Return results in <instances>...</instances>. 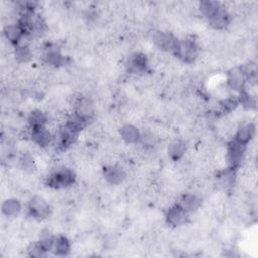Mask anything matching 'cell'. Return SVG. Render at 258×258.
Instances as JSON below:
<instances>
[{"label": "cell", "mask_w": 258, "mask_h": 258, "mask_svg": "<svg viewBox=\"0 0 258 258\" xmlns=\"http://www.w3.org/2000/svg\"><path fill=\"white\" fill-rule=\"evenodd\" d=\"M18 24L22 28L26 37L39 36L44 33L46 29V24L44 20L35 12L21 16Z\"/></svg>", "instance_id": "1"}, {"label": "cell", "mask_w": 258, "mask_h": 258, "mask_svg": "<svg viewBox=\"0 0 258 258\" xmlns=\"http://www.w3.org/2000/svg\"><path fill=\"white\" fill-rule=\"evenodd\" d=\"M174 54L185 63H193L199 57L200 48L195 41L186 39L179 41L178 48Z\"/></svg>", "instance_id": "2"}, {"label": "cell", "mask_w": 258, "mask_h": 258, "mask_svg": "<svg viewBox=\"0 0 258 258\" xmlns=\"http://www.w3.org/2000/svg\"><path fill=\"white\" fill-rule=\"evenodd\" d=\"M76 181L75 173L70 169H61L54 172L47 181V185L54 189H62L72 186Z\"/></svg>", "instance_id": "3"}, {"label": "cell", "mask_w": 258, "mask_h": 258, "mask_svg": "<svg viewBox=\"0 0 258 258\" xmlns=\"http://www.w3.org/2000/svg\"><path fill=\"white\" fill-rule=\"evenodd\" d=\"M28 210L30 215L38 220L47 218L51 213V207L49 203L40 196H35L30 200Z\"/></svg>", "instance_id": "4"}, {"label": "cell", "mask_w": 258, "mask_h": 258, "mask_svg": "<svg viewBox=\"0 0 258 258\" xmlns=\"http://www.w3.org/2000/svg\"><path fill=\"white\" fill-rule=\"evenodd\" d=\"M153 40L159 49L166 52L175 53L179 45V40L173 34L168 32H156Z\"/></svg>", "instance_id": "5"}, {"label": "cell", "mask_w": 258, "mask_h": 258, "mask_svg": "<svg viewBox=\"0 0 258 258\" xmlns=\"http://www.w3.org/2000/svg\"><path fill=\"white\" fill-rule=\"evenodd\" d=\"M246 150V146L238 143L237 141L233 140L228 145V162L231 169L237 168L242 160Z\"/></svg>", "instance_id": "6"}, {"label": "cell", "mask_w": 258, "mask_h": 258, "mask_svg": "<svg viewBox=\"0 0 258 258\" xmlns=\"http://www.w3.org/2000/svg\"><path fill=\"white\" fill-rule=\"evenodd\" d=\"M127 70L133 74H143L148 71L149 62L146 55L142 53H136L128 58Z\"/></svg>", "instance_id": "7"}, {"label": "cell", "mask_w": 258, "mask_h": 258, "mask_svg": "<svg viewBox=\"0 0 258 258\" xmlns=\"http://www.w3.org/2000/svg\"><path fill=\"white\" fill-rule=\"evenodd\" d=\"M74 106H75V114H77L79 117L83 118L87 122L93 119L95 115V108L93 103L89 99L81 97L75 102Z\"/></svg>", "instance_id": "8"}, {"label": "cell", "mask_w": 258, "mask_h": 258, "mask_svg": "<svg viewBox=\"0 0 258 258\" xmlns=\"http://www.w3.org/2000/svg\"><path fill=\"white\" fill-rule=\"evenodd\" d=\"M31 140L40 147H47L52 143L53 137L46 126L41 127H31L30 133Z\"/></svg>", "instance_id": "9"}, {"label": "cell", "mask_w": 258, "mask_h": 258, "mask_svg": "<svg viewBox=\"0 0 258 258\" xmlns=\"http://www.w3.org/2000/svg\"><path fill=\"white\" fill-rule=\"evenodd\" d=\"M227 83L232 90L238 92L243 91L245 89L246 83V77L243 73V70L241 68H235L229 71L227 76Z\"/></svg>", "instance_id": "10"}, {"label": "cell", "mask_w": 258, "mask_h": 258, "mask_svg": "<svg viewBox=\"0 0 258 258\" xmlns=\"http://www.w3.org/2000/svg\"><path fill=\"white\" fill-rule=\"evenodd\" d=\"M166 218H167V222L170 225L174 227H178L186 223L188 218V213L179 204H176L168 210Z\"/></svg>", "instance_id": "11"}, {"label": "cell", "mask_w": 258, "mask_h": 258, "mask_svg": "<svg viewBox=\"0 0 258 258\" xmlns=\"http://www.w3.org/2000/svg\"><path fill=\"white\" fill-rule=\"evenodd\" d=\"M230 22L231 17L224 8H221L213 17L209 19V24L214 30H223L230 24Z\"/></svg>", "instance_id": "12"}, {"label": "cell", "mask_w": 258, "mask_h": 258, "mask_svg": "<svg viewBox=\"0 0 258 258\" xmlns=\"http://www.w3.org/2000/svg\"><path fill=\"white\" fill-rule=\"evenodd\" d=\"M120 135L122 140L126 143V144H138L141 141V133L139 129L132 125V124H125L124 126H122L121 131H120Z\"/></svg>", "instance_id": "13"}, {"label": "cell", "mask_w": 258, "mask_h": 258, "mask_svg": "<svg viewBox=\"0 0 258 258\" xmlns=\"http://www.w3.org/2000/svg\"><path fill=\"white\" fill-rule=\"evenodd\" d=\"M254 132H255V127L252 123L242 124L237 129V133L235 135L234 140L237 141L238 143L246 146L251 141V139L253 138Z\"/></svg>", "instance_id": "14"}, {"label": "cell", "mask_w": 258, "mask_h": 258, "mask_svg": "<svg viewBox=\"0 0 258 258\" xmlns=\"http://www.w3.org/2000/svg\"><path fill=\"white\" fill-rule=\"evenodd\" d=\"M79 134L74 133L73 131H71L70 128H68L66 125L62 126L59 131V146L62 149H67L70 146H72L78 138Z\"/></svg>", "instance_id": "15"}, {"label": "cell", "mask_w": 258, "mask_h": 258, "mask_svg": "<svg viewBox=\"0 0 258 258\" xmlns=\"http://www.w3.org/2000/svg\"><path fill=\"white\" fill-rule=\"evenodd\" d=\"M5 36L6 38L15 46H20L22 40L26 37L22 28L19 24L17 25H9L5 29Z\"/></svg>", "instance_id": "16"}, {"label": "cell", "mask_w": 258, "mask_h": 258, "mask_svg": "<svg viewBox=\"0 0 258 258\" xmlns=\"http://www.w3.org/2000/svg\"><path fill=\"white\" fill-rule=\"evenodd\" d=\"M104 177L106 181L111 185H119L123 182L125 178V173L120 167L111 166L105 169Z\"/></svg>", "instance_id": "17"}, {"label": "cell", "mask_w": 258, "mask_h": 258, "mask_svg": "<svg viewBox=\"0 0 258 258\" xmlns=\"http://www.w3.org/2000/svg\"><path fill=\"white\" fill-rule=\"evenodd\" d=\"M179 205L187 213H190V212H194L199 209V207L201 206V200L196 195L186 194L181 198Z\"/></svg>", "instance_id": "18"}, {"label": "cell", "mask_w": 258, "mask_h": 258, "mask_svg": "<svg viewBox=\"0 0 258 258\" xmlns=\"http://www.w3.org/2000/svg\"><path fill=\"white\" fill-rule=\"evenodd\" d=\"M71 250V243L65 236H58L55 237L54 245L52 251L55 252V254L60 256L67 255Z\"/></svg>", "instance_id": "19"}, {"label": "cell", "mask_w": 258, "mask_h": 258, "mask_svg": "<svg viewBox=\"0 0 258 258\" xmlns=\"http://www.w3.org/2000/svg\"><path fill=\"white\" fill-rule=\"evenodd\" d=\"M186 150V144L180 140H176L169 147V156L173 161L177 162L184 157Z\"/></svg>", "instance_id": "20"}, {"label": "cell", "mask_w": 258, "mask_h": 258, "mask_svg": "<svg viewBox=\"0 0 258 258\" xmlns=\"http://www.w3.org/2000/svg\"><path fill=\"white\" fill-rule=\"evenodd\" d=\"M2 210L6 216L12 217V216L18 215L21 212L22 205L20 201L17 199H9L4 202L2 206Z\"/></svg>", "instance_id": "21"}, {"label": "cell", "mask_w": 258, "mask_h": 258, "mask_svg": "<svg viewBox=\"0 0 258 258\" xmlns=\"http://www.w3.org/2000/svg\"><path fill=\"white\" fill-rule=\"evenodd\" d=\"M87 121H85L83 118L79 117L77 114H73V115H70L66 121V126L68 128H70L71 131H73L74 133L76 134H79L80 132H82L83 129L86 127L87 125Z\"/></svg>", "instance_id": "22"}, {"label": "cell", "mask_w": 258, "mask_h": 258, "mask_svg": "<svg viewBox=\"0 0 258 258\" xmlns=\"http://www.w3.org/2000/svg\"><path fill=\"white\" fill-rule=\"evenodd\" d=\"M221 5L217 2H210V0H208V2H202L200 4V11L202 13V15L207 18L208 20L213 17L220 9H221Z\"/></svg>", "instance_id": "23"}, {"label": "cell", "mask_w": 258, "mask_h": 258, "mask_svg": "<svg viewBox=\"0 0 258 258\" xmlns=\"http://www.w3.org/2000/svg\"><path fill=\"white\" fill-rule=\"evenodd\" d=\"M48 118L44 112L41 110H34L29 116L30 127H41L46 126Z\"/></svg>", "instance_id": "24"}, {"label": "cell", "mask_w": 258, "mask_h": 258, "mask_svg": "<svg viewBox=\"0 0 258 258\" xmlns=\"http://www.w3.org/2000/svg\"><path fill=\"white\" fill-rule=\"evenodd\" d=\"M47 62L55 67H59L65 63V58L58 50H49L46 55Z\"/></svg>", "instance_id": "25"}, {"label": "cell", "mask_w": 258, "mask_h": 258, "mask_svg": "<svg viewBox=\"0 0 258 258\" xmlns=\"http://www.w3.org/2000/svg\"><path fill=\"white\" fill-rule=\"evenodd\" d=\"M16 58L20 63H27L30 61L32 58V53L29 47L25 45L18 46L16 50Z\"/></svg>", "instance_id": "26"}, {"label": "cell", "mask_w": 258, "mask_h": 258, "mask_svg": "<svg viewBox=\"0 0 258 258\" xmlns=\"http://www.w3.org/2000/svg\"><path fill=\"white\" fill-rule=\"evenodd\" d=\"M29 254L30 256L32 257H43L46 255V253L48 252L46 250V248L42 245V243L39 241V242H36L34 244H32L30 247H29Z\"/></svg>", "instance_id": "27"}, {"label": "cell", "mask_w": 258, "mask_h": 258, "mask_svg": "<svg viewBox=\"0 0 258 258\" xmlns=\"http://www.w3.org/2000/svg\"><path fill=\"white\" fill-rule=\"evenodd\" d=\"M238 102H240L243 105V107H245V108H252L255 106V100L248 92L245 91V89L240 92Z\"/></svg>", "instance_id": "28"}, {"label": "cell", "mask_w": 258, "mask_h": 258, "mask_svg": "<svg viewBox=\"0 0 258 258\" xmlns=\"http://www.w3.org/2000/svg\"><path fill=\"white\" fill-rule=\"evenodd\" d=\"M237 105H238V100L232 97H227L221 101V106L225 112L233 111L237 107Z\"/></svg>", "instance_id": "29"}, {"label": "cell", "mask_w": 258, "mask_h": 258, "mask_svg": "<svg viewBox=\"0 0 258 258\" xmlns=\"http://www.w3.org/2000/svg\"><path fill=\"white\" fill-rule=\"evenodd\" d=\"M140 142H142L147 147H153L156 142V139L152 134H144V135H141Z\"/></svg>", "instance_id": "30"}, {"label": "cell", "mask_w": 258, "mask_h": 258, "mask_svg": "<svg viewBox=\"0 0 258 258\" xmlns=\"http://www.w3.org/2000/svg\"><path fill=\"white\" fill-rule=\"evenodd\" d=\"M21 163H22L23 168L25 170H27V171L28 170H32L34 168V165H35L34 160H33V158L31 156H24L22 161H21Z\"/></svg>", "instance_id": "31"}]
</instances>
